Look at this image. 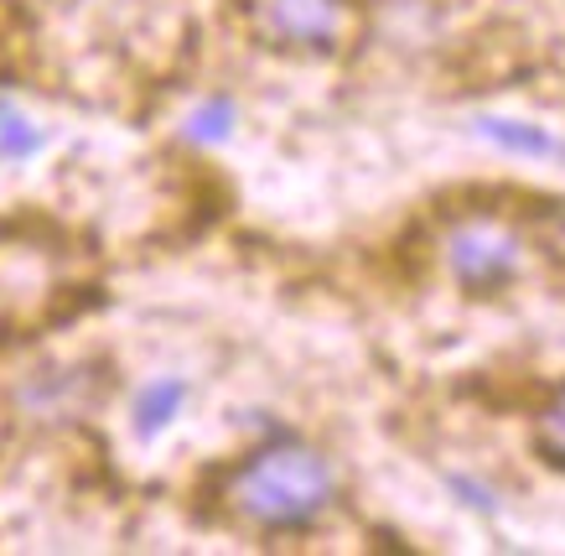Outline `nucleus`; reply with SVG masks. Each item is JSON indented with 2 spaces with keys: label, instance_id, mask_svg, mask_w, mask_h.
I'll return each instance as SVG.
<instances>
[{
  "label": "nucleus",
  "instance_id": "0eeeda50",
  "mask_svg": "<svg viewBox=\"0 0 565 556\" xmlns=\"http://www.w3.org/2000/svg\"><path fill=\"white\" fill-rule=\"evenodd\" d=\"M234 125H239V109L228 94H207L203 105L188 115V140L192 146H223V140L234 136Z\"/></svg>",
  "mask_w": 565,
  "mask_h": 556
},
{
  "label": "nucleus",
  "instance_id": "39448f33",
  "mask_svg": "<svg viewBox=\"0 0 565 556\" xmlns=\"http://www.w3.org/2000/svg\"><path fill=\"white\" fill-rule=\"evenodd\" d=\"M188 396H192V385L182 380V375H161V380L140 385L136 406H130V427H136L140 442H156V437L167 432V427L182 417Z\"/></svg>",
  "mask_w": 565,
  "mask_h": 556
},
{
  "label": "nucleus",
  "instance_id": "9b49d317",
  "mask_svg": "<svg viewBox=\"0 0 565 556\" xmlns=\"http://www.w3.org/2000/svg\"><path fill=\"white\" fill-rule=\"evenodd\" d=\"M6 109H11V105H6V99H0V115H6Z\"/></svg>",
  "mask_w": 565,
  "mask_h": 556
},
{
  "label": "nucleus",
  "instance_id": "7ed1b4c3",
  "mask_svg": "<svg viewBox=\"0 0 565 556\" xmlns=\"http://www.w3.org/2000/svg\"><path fill=\"white\" fill-rule=\"evenodd\" d=\"M441 261L467 296H493L524 276V240L503 219H457L441 234Z\"/></svg>",
  "mask_w": 565,
  "mask_h": 556
},
{
  "label": "nucleus",
  "instance_id": "20e7f679",
  "mask_svg": "<svg viewBox=\"0 0 565 556\" xmlns=\"http://www.w3.org/2000/svg\"><path fill=\"white\" fill-rule=\"evenodd\" d=\"M472 136H482L488 146H498L503 157H530V161L565 157V140H555L545 125L514 120V115H472Z\"/></svg>",
  "mask_w": 565,
  "mask_h": 556
},
{
  "label": "nucleus",
  "instance_id": "9d476101",
  "mask_svg": "<svg viewBox=\"0 0 565 556\" xmlns=\"http://www.w3.org/2000/svg\"><path fill=\"white\" fill-rule=\"evenodd\" d=\"M446 489L467 504V510H478V515H498V494L478 479H467V473H446Z\"/></svg>",
  "mask_w": 565,
  "mask_h": 556
},
{
  "label": "nucleus",
  "instance_id": "1a4fd4ad",
  "mask_svg": "<svg viewBox=\"0 0 565 556\" xmlns=\"http://www.w3.org/2000/svg\"><path fill=\"white\" fill-rule=\"evenodd\" d=\"M36 146H42V130H36L32 120H21L17 109H6V115H0V157L21 161V157H32Z\"/></svg>",
  "mask_w": 565,
  "mask_h": 556
},
{
  "label": "nucleus",
  "instance_id": "f03ea898",
  "mask_svg": "<svg viewBox=\"0 0 565 556\" xmlns=\"http://www.w3.org/2000/svg\"><path fill=\"white\" fill-rule=\"evenodd\" d=\"M244 27L259 48L296 57L343 53L348 36L359 32L353 0H244Z\"/></svg>",
  "mask_w": 565,
  "mask_h": 556
},
{
  "label": "nucleus",
  "instance_id": "423d86ee",
  "mask_svg": "<svg viewBox=\"0 0 565 556\" xmlns=\"http://www.w3.org/2000/svg\"><path fill=\"white\" fill-rule=\"evenodd\" d=\"M26 406L42 411V417H73V411L94 406V375L88 369H47V375L32 380Z\"/></svg>",
  "mask_w": 565,
  "mask_h": 556
},
{
  "label": "nucleus",
  "instance_id": "6e6552de",
  "mask_svg": "<svg viewBox=\"0 0 565 556\" xmlns=\"http://www.w3.org/2000/svg\"><path fill=\"white\" fill-rule=\"evenodd\" d=\"M534 448L545 452V463L565 469V385L545 400V411L534 417Z\"/></svg>",
  "mask_w": 565,
  "mask_h": 556
},
{
  "label": "nucleus",
  "instance_id": "f257e3e1",
  "mask_svg": "<svg viewBox=\"0 0 565 556\" xmlns=\"http://www.w3.org/2000/svg\"><path fill=\"white\" fill-rule=\"evenodd\" d=\"M223 504L234 521L255 525L265 536H296L338 504V469L322 448L275 432L223 479Z\"/></svg>",
  "mask_w": 565,
  "mask_h": 556
}]
</instances>
